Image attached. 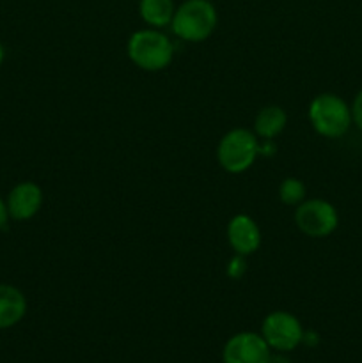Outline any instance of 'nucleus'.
<instances>
[{"instance_id":"5","label":"nucleus","mask_w":362,"mask_h":363,"mask_svg":"<svg viewBox=\"0 0 362 363\" xmlns=\"http://www.w3.org/2000/svg\"><path fill=\"white\" fill-rule=\"evenodd\" d=\"M295 225L309 238H327L339 225L337 209L323 199H309L295 209Z\"/></svg>"},{"instance_id":"13","label":"nucleus","mask_w":362,"mask_h":363,"mask_svg":"<svg viewBox=\"0 0 362 363\" xmlns=\"http://www.w3.org/2000/svg\"><path fill=\"white\" fill-rule=\"evenodd\" d=\"M305 184L297 177H286L279 186V199L286 206H298L305 201Z\"/></svg>"},{"instance_id":"3","label":"nucleus","mask_w":362,"mask_h":363,"mask_svg":"<svg viewBox=\"0 0 362 363\" xmlns=\"http://www.w3.org/2000/svg\"><path fill=\"white\" fill-rule=\"evenodd\" d=\"M307 116L316 133L325 138H341L353 123L348 103L332 92L314 96L309 103Z\"/></svg>"},{"instance_id":"11","label":"nucleus","mask_w":362,"mask_h":363,"mask_svg":"<svg viewBox=\"0 0 362 363\" xmlns=\"http://www.w3.org/2000/svg\"><path fill=\"white\" fill-rule=\"evenodd\" d=\"M287 124V116L284 108L277 105L265 106L259 110L254 121V133L259 140H266V138H275L284 131Z\"/></svg>"},{"instance_id":"19","label":"nucleus","mask_w":362,"mask_h":363,"mask_svg":"<svg viewBox=\"0 0 362 363\" xmlns=\"http://www.w3.org/2000/svg\"><path fill=\"white\" fill-rule=\"evenodd\" d=\"M4 57H6V50H4L2 43H0V66H2V62H4Z\"/></svg>"},{"instance_id":"18","label":"nucleus","mask_w":362,"mask_h":363,"mask_svg":"<svg viewBox=\"0 0 362 363\" xmlns=\"http://www.w3.org/2000/svg\"><path fill=\"white\" fill-rule=\"evenodd\" d=\"M268 363H291L284 354H275V357H270Z\"/></svg>"},{"instance_id":"16","label":"nucleus","mask_w":362,"mask_h":363,"mask_svg":"<svg viewBox=\"0 0 362 363\" xmlns=\"http://www.w3.org/2000/svg\"><path fill=\"white\" fill-rule=\"evenodd\" d=\"M277 151V145L273 138H266V140H259V155L263 156H273Z\"/></svg>"},{"instance_id":"8","label":"nucleus","mask_w":362,"mask_h":363,"mask_svg":"<svg viewBox=\"0 0 362 363\" xmlns=\"http://www.w3.org/2000/svg\"><path fill=\"white\" fill-rule=\"evenodd\" d=\"M7 213L13 220L25 222L34 218L43 206V190L39 184L32 181L18 183L7 195Z\"/></svg>"},{"instance_id":"10","label":"nucleus","mask_w":362,"mask_h":363,"mask_svg":"<svg viewBox=\"0 0 362 363\" xmlns=\"http://www.w3.org/2000/svg\"><path fill=\"white\" fill-rule=\"evenodd\" d=\"M27 314V298L18 287L0 284V330L16 326Z\"/></svg>"},{"instance_id":"20","label":"nucleus","mask_w":362,"mask_h":363,"mask_svg":"<svg viewBox=\"0 0 362 363\" xmlns=\"http://www.w3.org/2000/svg\"><path fill=\"white\" fill-rule=\"evenodd\" d=\"M208 2H212V0H208Z\"/></svg>"},{"instance_id":"6","label":"nucleus","mask_w":362,"mask_h":363,"mask_svg":"<svg viewBox=\"0 0 362 363\" xmlns=\"http://www.w3.org/2000/svg\"><path fill=\"white\" fill-rule=\"evenodd\" d=\"M261 335L277 353H290L297 350L304 339V328H302L298 318L284 311H275L265 318L261 325Z\"/></svg>"},{"instance_id":"2","label":"nucleus","mask_w":362,"mask_h":363,"mask_svg":"<svg viewBox=\"0 0 362 363\" xmlns=\"http://www.w3.org/2000/svg\"><path fill=\"white\" fill-rule=\"evenodd\" d=\"M219 23L215 6L208 0H185L174 11L172 32L187 43H202L213 34Z\"/></svg>"},{"instance_id":"9","label":"nucleus","mask_w":362,"mask_h":363,"mask_svg":"<svg viewBox=\"0 0 362 363\" xmlns=\"http://www.w3.org/2000/svg\"><path fill=\"white\" fill-rule=\"evenodd\" d=\"M227 241L234 254L248 257L261 247V230L251 216L241 213L233 216L227 223Z\"/></svg>"},{"instance_id":"14","label":"nucleus","mask_w":362,"mask_h":363,"mask_svg":"<svg viewBox=\"0 0 362 363\" xmlns=\"http://www.w3.org/2000/svg\"><path fill=\"white\" fill-rule=\"evenodd\" d=\"M247 272V261H245L243 255L234 254V257L229 261V266H227V275L233 280H240L241 277Z\"/></svg>"},{"instance_id":"12","label":"nucleus","mask_w":362,"mask_h":363,"mask_svg":"<svg viewBox=\"0 0 362 363\" xmlns=\"http://www.w3.org/2000/svg\"><path fill=\"white\" fill-rule=\"evenodd\" d=\"M174 0H141L138 14L142 21L151 28H163L170 25L174 18Z\"/></svg>"},{"instance_id":"1","label":"nucleus","mask_w":362,"mask_h":363,"mask_svg":"<svg viewBox=\"0 0 362 363\" xmlns=\"http://www.w3.org/2000/svg\"><path fill=\"white\" fill-rule=\"evenodd\" d=\"M128 57L142 71L156 73L170 66L174 59V45L160 28H142L133 32L126 45Z\"/></svg>"},{"instance_id":"4","label":"nucleus","mask_w":362,"mask_h":363,"mask_svg":"<svg viewBox=\"0 0 362 363\" xmlns=\"http://www.w3.org/2000/svg\"><path fill=\"white\" fill-rule=\"evenodd\" d=\"M259 156V138L247 128L227 131L216 147L219 165L229 174H243L254 165Z\"/></svg>"},{"instance_id":"15","label":"nucleus","mask_w":362,"mask_h":363,"mask_svg":"<svg viewBox=\"0 0 362 363\" xmlns=\"http://www.w3.org/2000/svg\"><path fill=\"white\" fill-rule=\"evenodd\" d=\"M351 117H353L355 126L362 131V89L358 91V94L355 96L353 99V105H351Z\"/></svg>"},{"instance_id":"7","label":"nucleus","mask_w":362,"mask_h":363,"mask_svg":"<svg viewBox=\"0 0 362 363\" xmlns=\"http://www.w3.org/2000/svg\"><path fill=\"white\" fill-rule=\"evenodd\" d=\"M272 350L261 333L240 332L231 337L222 351L224 363H268Z\"/></svg>"},{"instance_id":"17","label":"nucleus","mask_w":362,"mask_h":363,"mask_svg":"<svg viewBox=\"0 0 362 363\" xmlns=\"http://www.w3.org/2000/svg\"><path fill=\"white\" fill-rule=\"evenodd\" d=\"M7 218H9V213H7V206H6V202L0 199V229H4V227H6Z\"/></svg>"}]
</instances>
